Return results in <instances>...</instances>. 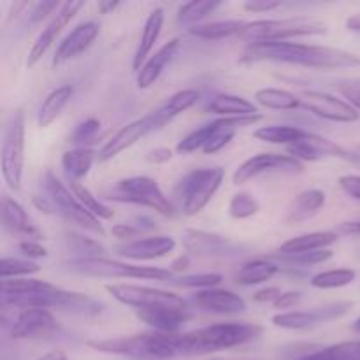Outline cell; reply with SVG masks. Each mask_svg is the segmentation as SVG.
Wrapping results in <instances>:
<instances>
[{
    "label": "cell",
    "mask_w": 360,
    "mask_h": 360,
    "mask_svg": "<svg viewBox=\"0 0 360 360\" xmlns=\"http://www.w3.org/2000/svg\"><path fill=\"white\" fill-rule=\"evenodd\" d=\"M72 95L74 88L70 84H63V86H58L53 91H49L37 111V125L41 129H48L51 123H55L63 112V109L69 105Z\"/></svg>",
    "instance_id": "30"
},
{
    "label": "cell",
    "mask_w": 360,
    "mask_h": 360,
    "mask_svg": "<svg viewBox=\"0 0 360 360\" xmlns=\"http://www.w3.org/2000/svg\"><path fill=\"white\" fill-rule=\"evenodd\" d=\"M207 360H262V359H255V357H213Z\"/></svg>",
    "instance_id": "60"
},
{
    "label": "cell",
    "mask_w": 360,
    "mask_h": 360,
    "mask_svg": "<svg viewBox=\"0 0 360 360\" xmlns=\"http://www.w3.org/2000/svg\"><path fill=\"white\" fill-rule=\"evenodd\" d=\"M190 304L206 313H214V315H238V313L246 311V301L241 295L218 287L192 294Z\"/></svg>",
    "instance_id": "20"
},
{
    "label": "cell",
    "mask_w": 360,
    "mask_h": 360,
    "mask_svg": "<svg viewBox=\"0 0 360 360\" xmlns=\"http://www.w3.org/2000/svg\"><path fill=\"white\" fill-rule=\"evenodd\" d=\"M97 160V153L91 148H74L62 155V171L70 185L79 183L81 179L90 174L94 162Z\"/></svg>",
    "instance_id": "29"
},
{
    "label": "cell",
    "mask_w": 360,
    "mask_h": 360,
    "mask_svg": "<svg viewBox=\"0 0 360 360\" xmlns=\"http://www.w3.org/2000/svg\"><path fill=\"white\" fill-rule=\"evenodd\" d=\"M224 183V169L207 167L186 172L174 188L178 210L185 217H195L211 202Z\"/></svg>",
    "instance_id": "6"
},
{
    "label": "cell",
    "mask_w": 360,
    "mask_h": 360,
    "mask_svg": "<svg viewBox=\"0 0 360 360\" xmlns=\"http://www.w3.org/2000/svg\"><path fill=\"white\" fill-rule=\"evenodd\" d=\"M86 345L95 352L120 355L130 360H172L179 357L172 343V334L144 333L127 338L94 340Z\"/></svg>",
    "instance_id": "3"
},
{
    "label": "cell",
    "mask_w": 360,
    "mask_h": 360,
    "mask_svg": "<svg viewBox=\"0 0 360 360\" xmlns=\"http://www.w3.org/2000/svg\"><path fill=\"white\" fill-rule=\"evenodd\" d=\"M327 25L316 18L297 16L283 20L248 21L239 37L248 44L253 42H287L295 37L326 35Z\"/></svg>",
    "instance_id": "4"
},
{
    "label": "cell",
    "mask_w": 360,
    "mask_h": 360,
    "mask_svg": "<svg viewBox=\"0 0 360 360\" xmlns=\"http://www.w3.org/2000/svg\"><path fill=\"white\" fill-rule=\"evenodd\" d=\"M37 360H69V359H67L65 352L53 350V352H49V354H46V355H42V357H39Z\"/></svg>",
    "instance_id": "59"
},
{
    "label": "cell",
    "mask_w": 360,
    "mask_h": 360,
    "mask_svg": "<svg viewBox=\"0 0 360 360\" xmlns=\"http://www.w3.org/2000/svg\"><path fill=\"white\" fill-rule=\"evenodd\" d=\"M301 301H302V292L288 290V292H283V294L274 301L273 308L278 309L280 313H283V309L295 308V306L301 304Z\"/></svg>",
    "instance_id": "48"
},
{
    "label": "cell",
    "mask_w": 360,
    "mask_h": 360,
    "mask_svg": "<svg viewBox=\"0 0 360 360\" xmlns=\"http://www.w3.org/2000/svg\"><path fill=\"white\" fill-rule=\"evenodd\" d=\"M176 239L171 236H150V238L134 239V241L122 243L115 248L120 257L136 262H148V260L162 259L174 252Z\"/></svg>",
    "instance_id": "21"
},
{
    "label": "cell",
    "mask_w": 360,
    "mask_h": 360,
    "mask_svg": "<svg viewBox=\"0 0 360 360\" xmlns=\"http://www.w3.org/2000/svg\"><path fill=\"white\" fill-rule=\"evenodd\" d=\"M304 171V164L290 155L259 153L243 162L232 174L234 185H245L264 174H299Z\"/></svg>",
    "instance_id": "11"
},
{
    "label": "cell",
    "mask_w": 360,
    "mask_h": 360,
    "mask_svg": "<svg viewBox=\"0 0 360 360\" xmlns=\"http://www.w3.org/2000/svg\"><path fill=\"white\" fill-rule=\"evenodd\" d=\"M98 34H101V25L97 21H84V23L77 25L58 44L51 65L62 67L65 63L72 62V60L79 58L84 51L90 49V46L94 44Z\"/></svg>",
    "instance_id": "19"
},
{
    "label": "cell",
    "mask_w": 360,
    "mask_h": 360,
    "mask_svg": "<svg viewBox=\"0 0 360 360\" xmlns=\"http://www.w3.org/2000/svg\"><path fill=\"white\" fill-rule=\"evenodd\" d=\"M241 63H285L315 70L357 69L360 56L330 46L304 44V42H253L243 51Z\"/></svg>",
    "instance_id": "1"
},
{
    "label": "cell",
    "mask_w": 360,
    "mask_h": 360,
    "mask_svg": "<svg viewBox=\"0 0 360 360\" xmlns=\"http://www.w3.org/2000/svg\"><path fill=\"white\" fill-rule=\"evenodd\" d=\"M352 329H354L355 333H357V334H360V316H359L357 320H355V322H354V326H352Z\"/></svg>",
    "instance_id": "61"
},
{
    "label": "cell",
    "mask_w": 360,
    "mask_h": 360,
    "mask_svg": "<svg viewBox=\"0 0 360 360\" xmlns=\"http://www.w3.org/2000/svg\"><path fill=\"white\" fill-rule=\"evenodd\" d=\"M354 308V302L340 301L333 304L320 306V308L304 309V311H283L276 313L271 319V323L278 329L285 330H306L311 327L320 326V323L333 322V320L341 319Z\"/></svg>",
    "instance_id": "12"
},
{
    "label": "cell",
    "mask_w": 360,
    "mask_h": 360,
    "mask_svg": "<svg viewBox=\"0 0 360 360\" xmlns=\"http://www.w3.org/2000/svg\"><path fill=\"white\" fill-rule=\"evenodd\" d=\"M224 4L220 0H204V2H188L179 7L178 11V23L183 27L193 28L197 25H202L207 16L214 13Z\"/></svg>",
    "instance_id": "37"
},
{
    "label": "cell",
    "mask_w": 360,
    "mask_h": 360,
    "mask_svg": "<svg viewBox=\"0 0 360 360\" xmlns=\"http://www.w3.org/2000/svg\"><path fill=\"white\" fill-rule=\"evenodd\" d=\"M340 236L334 231L309 232V234L295 236L280 246V253H304L319 252V250H329L334 243H338Z\"/></svg>",
    "instance_id": "31"
},
{
    "label": "cell",
    "mask_w": 360,
    "mask_h": 360,
    "mask_svg": "<svg viewBox=\"0 0 360 360\" xmlns=\"http://www.w3.org/2000/svg\"><path fill=\"white\" fill-rule=\"evenodd\" d=\"M118 6H120V2H112V0H102V2H98V11H101L102 14H109L111 11H115Z\"/></svg>",
    "instance_id": "57"
},
{
    "label": "cell",
    "mask_w": 360,
    "mask_h": 360,
    "mask_svg": "<svg viewBox=\"0 0 360 360\" xmlns=\"http://www.w3.org/2000/svg\"><path fill=\"white\" fill-rule=\"evenodd\" d=\"M20 252L25 259H46L48 257V250L41 245L39 241H21L20 243Z\"/></svg>",
    "instance_id": "50"
},
{
    "label": "cell",
    "mask_w": 360,
    "mask_h": 360,
    "mask_svg": "<svg viewBox=\"0 0 360 360\" xmlns=\"http://www.w3.org/2000/svg\"><path fill=\"white\" fill-rule=\"evenodd\" d=\"M172 158V150H169V148H155V150H151L150 153L146 155V162H150V164H165V162H169Z\"/></svg>",
    "instance_id": "54"
},
{
    "label": "cell",
    "mask_w": 360,
    "mask_h": 360,
    "mask_svg": "<svg viewBox=\"0 0 360 360\" xmlns=\"http://www.w3.org/2000/svg\"><path fill=\"white\" fill-rule=\"evenodd\" d=\"M262 327L248 322H225L192 330V333L172 334V343L179 357L186 355H207L213 352L231 350L250 343L262 334Z\"/></svg>",
    "instance_id": "2"
},
{
    "label": "cell",
    "mask_w": 360,
    "mask_h": 360,
    "mask_svg": "<svg viewBox=\"0 0 360 360\" xmlns=\"http://www.w3.org/2000/svg\"><path fill=\"white\" fill-rule=\"evenodd\" d=\"M58 323L51 309L27 308L21 309L9 323V336L13 340H37L55 333Z\"/></svg>",
    "instance_id": "16"
},
{
    "label": "cell",
    "mask_w": 360,
    "mask_h": 360,
    "mask_svg": "<svg viewBox=\"0 0 360 360\" xmlns=\"http://www.w3.org/2000/svg\"><path fill=\"white\" fill-rule=\"evenodd\" d=\"M280 273V266L269 259H253L243 264L236 274V283L243 287L266 283Z\"/></svg>",
    "instance_id": "32"
},
{
    "label": "cell",
    "mask_w": 360,
    "mask_h": 360,
    "mask_svg": "<svg viewBox=\"0 0 360 360\" xmlns=\"http://www.w3.org/2000/svg\"><path fill=\"white\" fill-rule=\"evenodd\" d=\"M347 28L350 32H354V34L360 35V14L357 16H352L347 20Z\"/></svg>",
    "instance_id": "58"
},
{
    "label": "cell",
    "mask_w": 360,
    "mask_h": 360,
    "mask_svg": "<svg viewBox=\"0 0 360 360\" xmlns=\"http://www.w3.org/2000/svg\"><path fill=\"white\" fill-rule=\"evenodd\" d=\"M341 94H343L345 101L360 112V86L357 84H343L341 86Z\"/></svg>",
    "instance_id": "53"
},
{
    "label": "cell",
    "mask_w": 360,
    "mask_h": 360,
    "mask_svg": "<svg viewBox=\"0 0 360 360\" xmlns=\"http://www.w3.org/2000/svg\"><path fill=\"white\" fill-rule=\"evenodd\" d=\"M157 130V123H155L153 115H146L139 120H134V122L127 123L125 127L118 130L104 146L98 150L97 160L98 162H109L115 157H118L120 153H123L125 150L132 148L137 141L143 139L144 136H148L150 132Z\"/></svg>",
    "instance_id": "18"
},
{
    "label": "cell",
    "mask_w": 360,
    "mask_h": 360,
    "mask_svg": "<svg viewBox=\"0 0 360 360\" xmlns=\"http://www.w3.org/2000/svg\"><path fill=\"white\" fill-rule=\"evenodd\" d=\"M340 188L347 193L350 199L360 200V176L359 174H345L338 179Z\"/></svg>",
    "instance_id": "49"
},
{
    "label": "cell",
    "mask_w": 360,
    "mask_h": 360,
    "mask_svg": "<svg viewBox=\"0 0 360 360\" xmlns=\"http://www.w3.org/2000/svg\"><path fill=\"white\" fill-rule=\"evenodd\" d=\"M243 7L248 13H271V11H276L278 7H281V2H278V0H246Z\"/></svg>",
    "instance_id": "51"
},
{
    "label": "cell",
    "mask_w": 360,
    "mask_h": 360,
    "mask_svg": "<svg viewBox=\"0 0 360 360\" xmlns=\"http://www.w3.org/2000/svg\"><path fill=\"white\" fill-rule=\"evenodd\" d=\"M255 102L273 111H294L301 108V98L283 88H259L255 91Z\"/></svg>",
    "instance_id": "34"
},
{
    "label": "cell",
    "mask_w": 360,
    "mask_h": 360,
    "mask_svg": "<svg viewBox=\"0 0 360 360\" xmlns=\"http://www.w3.org/2000/svg\"><path fill=\"white\" fill-rule=\"evenodd\" d=\"M294 360H360V341H343V343L330 345V347L299 355Z\"/></svg>",
    "instance_id": "36"
},
{
    "label": "cell",
    "mask_w": 360,
    "mask_h": 360,
    "mask_svg": "<svg viewBox=\"0 0 360 360\" xmlns=\"http://www.w3.org/2000/svg\"><path fill=\"white\" fill-rule=\"evenodd\" d=\"M224 281V276L218 273H200V274H185V276L172 278L171 285L179 288H188V290H207V288H217Z\"/></svg>",
    "instance_id": "42"
},
{
    "label": "cell",
    "mask_w": 360,
    "mask_h": 360,
    "mask_svg": "<svg viewBox=\"0 0 360 360\" xmlns=\"http://www.w3.org/2000/svg\"><path fill=\"white\" fill-rule=\"evenodd\" d=\"M260 211V202L250 193H236L229 202V214L236 220H246V218L255 217Z\"/></svg>",
    "instance_id": "44"
},
{
    "label": "cell",
    "mask_w": 360,
    "mask_h": 360,
    "mask_svg": "<svg viewBox=\"0 0 360 360\" xmlns=\"http://www.w3.org/2000/svg\"><path fill=\"white\" fill-rule=\"evenodd\" d=\"M326 200L327 197L322 190L311 188L297 193L287 210V224L295 225L308 221L309 218L320 213V210L326 206Z\"/></svg>",
    "instance_id": "26"
},
{
    "label": "cell",
    "mask_w": 360,
    "mask_h": 360,
    "mask_svg": "<svg viewBox=\"0 0 360 360\" xmlns=\"http://www.w3.org/2000/svg\"><path fill=\"white\" fill-rule=\"evenodd\" d=\"M199 98L200 94L197 90H181L171 95L160 108L151 112L155 118V123H157V129H162V127L171 123L174 118H178L179 115L192 109L199 102Z\"/></svg>",
    "instance_id": "28"
},
{
    "label": "cell",
    "mask_w": 360,
    "mask_h": 360,
    "mask_svg": "<svg viewBox=\"0 0 360 360\" xmlns=\"http://www.w3.org/2000/svg\"><path fill=\"white\" fill-rule=\"evenodd\" d=\"M62 4L58 2H37L30 4V11H28V20L32 25L41 23L42 20H46L48 16H55V11L60 9Z\"/></svg>",
    "instance_id": "47"
},
{
    "label": "cell",
    "mask_w": 360,
    "mask_h": 360,
    "mask_svg": "<svg viewBox=\"0 0 360 360\" xmlns=\"http://www.w3.org/2000/svg\"><path fill=\"white\" fill-rule=\"evenodd\" d=\"M65 245L70 253H74L72 260H88V259H101L104 248L94 239H88L81 234L69 232L65 236Z\"/></svg>",
    "instance_id": "40"
},
{
    "label": "cell",
    "mask_w": 360,
    "mask_h": 360,
    "mask_svg": "<svg viewBox=\"0 0 360 360\" xmlns=\"http://www.w3.org/2000/svg\"><path fill=\"white\" fill-rule=\"evenodd\" d=\"M288 155L299 162H316L322 158H341V160H357L355 155L345 150L343 146L336 144L327 137L316 136V134L308 132L301 141L287 148Z\"/></svg>",
    "instance_id": "17"
},
{
    "label": "cell",
    "mask_w": 360,
    "mask_h": 360,
    "mask_svg": "<svg viewBox=\"0 0 360 360\" xmlns=\"http://www.w3.org/2000/svg\"><path fill=\"white\" fill-rule=\"evenodd\" d=\"M190 266V259H188V253H185V255L178 257V259L172 262V269L171 271H183L186 269V267Z\"/></svg>",
    "instance_id": "56"
},
{
    "label": "cell",
    "mask_w": 360,
    "mask_h": 360,
    "mask_svg": "<svg viewBox=\"0 0 360 360\" xmlns=\"http://www.w3.org/2000/svg\"><path fill=\"white\" fill-rule=\"evenodd\" d=\"M338 236H360V221H343L334 229Z\"/></svg>",
    "instance_id": "55"
},
{
    "label": "cell",
    "mask_w": 360,
    "mask_h": 360,
    "mask_svg": "<svg viewBox=\"0 0 360 360\" xmlns=\"http://www.w3.org/2000/svg\"><path fill=\"white\" fill-rule=\"evenodd\" d=\"M181 241L188 255L195 257H238L241 255V246L232 243L225 236L217 232L186 229L181 234Z\"/></svg>",
    "instance_id": "14"
},
{
    "label": "cell",
    "mask_w": 360,
    "mask_h": 360,
    "mask_svg": "<svg viewBox=\"0 0 360 360\" xmlns=\"http://www.w3.org/2000/svg\"><path fill=\"white\" fill-rule=\"evenodd\" d=\"M281 294H283V292H281L278 287H267V288H262V290L255 292V294H253V301L262 302V304H266V302L274 304V301H276Z\"/></svg>",
    "instance_id": "52"
},
{
    "label": "cell",
    "mask_w": 360,
    "mask_h": 360,
    "mask_svg": "<svg viewBox=\"0 0 360 360\" xmlns=\"http://www.w3.org/2000/svg\"><path fill=\"white\" fill-rule=\"evenodd\" d=\"M206 111L221 118H239V116H255L259 115L257 104L250 102L241 95L218 94L206 104Z\"/></svg>",
    "instance_id": "27"
},
{
    "label": "cell",
    "mask_w": 360,
    "mask_h": 360,
    "mask_svg": "<svg viewBox=\"0 0 360 360\" xmlns=\"http://www.w3.org/2000/svg\"><path fill=\"white\" fill-rule=\"evenodd\" d=\"M67 269L81 276L90 278H111V280H155V281H171L174 278L171 269L164 267H148L137 266V264L120 262L101 257V259L88 260H69L65 264Z\"/></svg>",
    "instance_id": "7"
},
{
    "label": "cell",
    "mask_w": 360,
    "mask_h": 360,
    "mask_svg": "<svg viewBox=\"0 0 360 360\" xmlns=\"http://www.w3.org/2000/svg\"><path fill=\"white\" fill-rule=\"evenodd\" d=\"M105 199L120 204H132V206L148 207L157 211L162 217L174 218L176 206L153 178L148 176H130L118 179L109 190H105Z\"/></svg>",
    "instance_id": "5"
},
{
    "label": "cell",
    "mask_w": 360,
    "mask_h": 360,
    "mask_svg": "<svg viewBox=\"0 0 360 360\" xmlns=\"http://www.w3.org/2000/svg\"><path fill=\"white\" fill-rule=\"evenodd\" d=\"M248 21L243 20H224V21H211V23L197 25V27L188 28L190 34L202 41H221V39L241 35Z\"/></svg>",
    "instance_id": "33"
},
{
    "label": "cell",
    "mask_w": 360,
    "mask_h": 360,
    "mask_svg": "<svg viewBox=\"0 0 360 360\" xmlns=\"http://www.w3.org/2000/svg\"><path fill=\"white\" fill-rule=\"evenodd\" d=\"M179 49V39H171L169 42H165L160 49L153 53L146 62L143 63L139 70H137L136 83L137 88L141 90H146V88L153 86L158 81V77L162 76V72L165 70V67L172 62V58L176 56Z\"/></svg>",
    "instance_id": "24"
},
{
    "label": "cell",
    "mask_w": 360,
    "mask_h": 360,
    "mask_svg": "<svg viewBox=\"0 0 360 360\" xmlns=\"http://www.w3.org/2000/svg\"><path fill=\"white\" fill-rule=\"evenodd\" d=\"M136 316L146 326L153 327L155 333L179 334V329L192 319L188 308H151L136 309Z\"/></svg>",
    "instance_id": "22"
},
{
    "label": "cell",
    "mask_w": 360,
    "mask_h": 360,
    "mask_svg": "<svg viewBox=\"0 0 360 360\" xmlns=\"http://www.w3.org/2000/svg\"><path fill=\"white\" fill-rule=\"evenodd\" d=\"M42 186H44L46 197L51 202L53 213L60 214L67 221L77 225L83 231L97 236H104V227L101 225V220L95 218L94 214L88 213L83 204L74 195L72 190L67 188L51 171H46L44 179H42Z\"/></svg>",
    "instance_id": "9"
},
{
    "label": "cell",
    "mask_w": 360,
    "mask_h": 360,
    "mask_svg": "<svg viewBox=\"0 0 360 360\" xmlns=\"http://www.w3.org/2000/svg\"><path fill=\"white\" fill-rule=\"evenodd\" d=\"M355 278H357V271L343 267V269H330L315 274L309 280V283H311L313 288H319V290H334V288L348 287V285L354 283Z\"/></svg>",
    "instance_id": "38"
},
{
    "label": "cell",
    "mask_w": 360,
    "mask_h": 360,
    "mask_svg": "<svg viewBox=\"0 0 360 360\" xmlns=\"http://www.w3.org/2000/svg\"><path fill=\"white\" fill-rule=\"evenodd\" d=\"M41 271L39 264L28 259H2L0 262V278L2 280H16V278H28Z\"/></svg>",
    "instance_id": "43"
},
{
    "label": "cell",
    "mask_w": 360,
    "mask_h": 360,
    "mask_svg": "<svg viewBox=\"0 0 360 360\" xmlns=\"http://www.w3.org/2000/svg\"><path fill=\"white\" fill-rule=\"evenodd\" d=\"M217 130H218V120H213V122L192 130L188 136H185L181 141H179L178 146H176V151H178L179 155H188L197 150H204V146L210 143L211 137L214 136Z\"/></svg>",
    "instance_id": "39"
},
{
    "label": "cell",
    "mask_w": 360,
    "mask_h": 360,
    "mask_svg": "<svg viewBox=\"0 0 360 360\" xmlns=\"http://www.w3.org/2000/svg\"><path fill=\"white\" fill-rule=\"evenodd\" d=\"M2 225L11 234L21 236L23 241H41L44 238L30 221L25 207L9 195L2 197Z\"/></svg>",
    "instance_id": "23"
},
{
    "label": "cell",
    "mask_w": 360,
    "mask_h": 360,
    "mask_svg": "<svg viewBox=\"0 0 360 360\" xmlns=\"http://www.w3.org/2000/svg\"><path fill=\"white\" fill-rule=\"evenodd\" d=\"M333 250H319V252H304V253H278L274 259L281 260L290 266H316L333 259Z\"/></svg>",
    "instance_id": "45"
},
{
    "label": "cell",
    "mask_w": 360,
    "mask_h": 360,
    "mask_svg": "<svg viewBox=\"0 0 360 360\" xmlns=\"http://www.w3.org/2000/svg\"><path fill=\"white\" fill-rule=\"evenodd\" d=\"M164 21H165V13L162 7H157V9L151 11L148 14L146 21H144L143 32H141L139 42H137L136 53H134V60H132V67L134 70H139L143 67V63L153 55V48L157 44L158 37L162 34V28H164Z\"/></svg>",
    "instance_id": "25"
},
{
    "label": "cell",
    "mask_w": 360,
    "mask_h": 360,
    "mask_svg": "<svg viewBox=\"0 0 360 360\" xmlns=\"http://www.w3.org/2000/svg\"><path fill=\"white\" fill-rule=\"evenodd\" d=\"M306 130L299 129V127L292 125H269L260 127L255 130V139L262 141L267 144H281V146H292L297 141H301L306 136Z\"/></svg>",
    "instance_id": "35"
},
{
    "label": "cell",
    "mask_w": 360,
    "mask_h": 360,
    "mask_svg": "<svg viewBox=\"0 0 360 360\" xmlns=\"http://www.w3.org/2000/svg\"><path fill=\"white\" fill-rule=\"evenodd\" d=\"M101 127H102L101 120L94 118V116H91V118L83 120V122L77 123L76 129L72 130L69 141L72 144H76L77 148H86L84 144L94 143L95 137L101 134Z\"/></svg>",
    "instance_id": "46"
},
{
    "label": "cell",
    "mask_w": 360,
    "mask_h": 360,
    "mask_svg": "<svg viewBox=\"0 0 360 360\" xmlns=\"http://www.w3.org/2000/svg\"><path fill=\"white\" fill-rule=\"evenodd\" d=\"M70 190H72L74 195L77 197V200L83 204L84 210L90 214H94L95 218H98V220H111V218L115 217V211L109 206H105L102 200H98V197H95L84 185L74 183V185H70Z\"/></svg>",
    "instance_id": "41"
},
{
    "label": "cell",
    "mask_w": 360,
    "mask_h": 360,
    "mask_svg": "<svg viewBox=\"0 0 360 360\" xmlns=\"http://www.w3.org/2000/svg\"><path fill=\"white\" fill-rule=\"evenodd\" d=\"M2 178L13 192H20L25 169V112L18 108L7 118L2 136Z\"/></svg>",
    "instance_id": "8"
},
{
    "label": "cell",
    "mask_w": 360,
    "mask_h": 360,
    "mask_svg": "<svg viewBox=\"0 0 360 360\" xmlns=\"http://www.w3.org/2000/svg\"><path fill=\"white\" fill-rule=\"evenodd\" d=\"M301 108L315 115L316 118L334 123H355L360 120V112L343 98L330 95L327 91L309 90L302 94Z\"/></svg>",
    "instance_id": "13"
},
{
    "label": "cell",
    "mask_w": 360,
    "mask_h": 360,
    "mask_svg": "<svg viewBox=\"0 0 360 360\" xmlns=\"http://www.w3.org/2000/svg\"><path fill=\"white\" fill-rule=\"evenodd\" d=\"M83 7H84V2H65L60 6V9L56 11L55 16L48 21V25L42 28L39 37L35 39L34 46L30 48V53H28V58H27L28 69L37 65V63L41 62L42 56L48 53V49L51 48L53 42L56 41V37L62 34L63 28L72 21V18L76 16Z\"/></svg>",
    "instance_id": "15"
},
{
    "label": "cell",
    "mask_w": 360,
    "mask_h": 360,
    "mask_svg": "<svg viewBox=\"0 0 360 360\" xmlns=\"http://www.w3.org/2000/svg\"><path fill=\"white\" fill-rule=\"evenodd\" d=\"M105 290L112 295V299L120 304L130 306L136 309H151V308H188L190 302L179 297L178 294L162 288L139 287V285H105Z\"/></svg>",
    "instance_id": "10"
}]
</instances>
